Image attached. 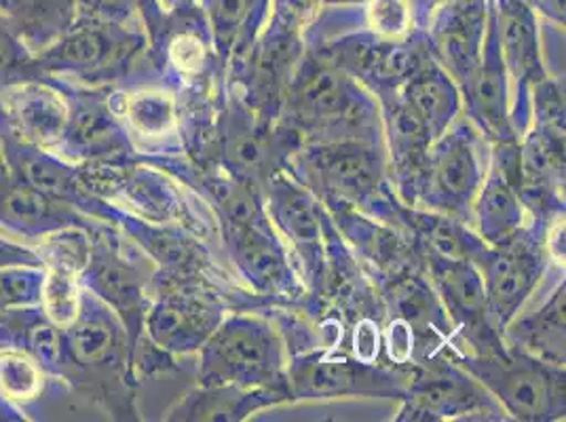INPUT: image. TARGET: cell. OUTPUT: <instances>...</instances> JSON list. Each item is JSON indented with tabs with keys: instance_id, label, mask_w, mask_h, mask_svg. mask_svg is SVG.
<instances>
[{
	"instance_id": "52a82bcc",
	"label": "cell",
	"mask_w": 566,
	"mask_h": 422,
	"mask_svg": "<svg viewBox=\"0 0 566 422\" xmlns=\"http://www.w3.org/2000/svg\"><path fill=\"white\" fill-rule=\"evenodd\" d=\"M81 285L117 313L129 334L132 351L136 355L144 317L148 310L146 282L140 268L123 259L108 241L92 239L90 256L81 271Z\"/></svg>"
},
{
	"instance_id": "b9f144b4",
	"label": "cell",
	"mask_w": 566,
	"mask_h": 422,
	"mask_svg": "<svg viewBox=\"0 0 566 422\" xmlns=\"http://www.w3.org/2000/svg\"><path fill=\"white\" fill-rule=\"evenodd\" d=\"M7 169V161H4V146H2V136H0V171Z\"/></svg>"
},
{
	"instance_id": "7a4b0ae2",
	"label": "cell",
	"mask_w": 566,
	"mask_h": 422,
	"mask_svg": "<svg viewBox=\"0 0 566 422\" xmlns=\"http://www.w3.org/2000/svg\"><path fill=\"white\" fill-rule=\"evenodd\" d=\"M463 370L495 395L505 410L522 421L565 416V374L560 366L526 352L503 349L463 359Z\"/></svg>"
},
{
	"instance_id": "44dd1931",
	"label": "cell",
	"mask_w": 566,
	"mask_h": 422,
	"mask_svg": "<svg viewBox=\"0 0 566 422\" xmlns=\"http://www.w3.org/2000/svg\"><path fill=\"white\" fill-rule=\"evenodd\" d=\"M0 13L32 55L53 45L78 18L76 0H0Z\"/></svg>"
},
{
	"instance_id": "9c48e42d",
	"label": "cell",
	"mask_w": 566,
	"mask_h": 422,
	"mask_svg": "<svg viewBox=\"0 0 566 422\" xmlns=\"http://www.w3.org/2000/svg\"><path fill=\"white\" fill-rule=\"evenodd\" d=\"M303 167L315 187L364 201L377 192L382 163L373 141L332 140L308 148Z\"/></svg>"
},
{
	"instance_id": "f546056e",
	"label": "cell",
	"mask_w": 566,
	"mask_h": 422,
	"mask_svg": "<svg viewBox=\"0 0 566 422\" xmlns=\"http://www.w3.org/2000/svg\"><path fill=\"white\" fill-rule=\"evenodd\" d=\"M269 141L245 123L233 120L224 134V163L243 184H260L271 165Z\"/></svg>"
},
{
	"instance_id": "3957f363",
	"label": "cell",
	"mask_w": 566,
	"mask_h": 422,
	"mask_svg": "<svg viewBox=\"0 0 566 422\" xmlns=\"http://www.w3.org/2000/svg\"><path fill=\"white\" fill-rule=\"evenodd\" d=\"M132 357L129 334L117 313L83 287L78 315L62 329L57 376L90 389H104L106 380L125 376Z\"/></svg>"
},
{
	"instance_id": "7c38bea8",
	"label": "cell",
	"mask_w": 566,
	"mask_h": 422,
	"mask_svg": "<svg viewBox=\"0 0 566 422\" xmlns=\"http://www.w3.org/2000/svg\"><path fill=\"white\" fill-rule=\"evenodd\" d=\"M433 279L457 328L473 340V345H480V352L499 351V345L493 340L495 317L489 305L484 279L473 262L436 260Z\"/></svg>"
},
{
	"instance_id": "ba28073f",
	"label": "cell",
	"mask_w": 566,
	"mask_h": 422,
	"mask_svg": "<svg viewBox=\"0 0 566 422\" xmlns=\"http://www.w3.org/2000/svg\"><path fill=\"white\" fill-rule=\"evenodd\" d=\"M57 81V78H55ZM69 97V123L55 150L74 165L106 161L125 148V131L111 108L106 95L94 89H78L72 83L57 81Z\"/></svg>"
},
{
	"instance_id": "836d02e7",
	"label": "cell",
	"mask_w": 566,
	"mask_h": 422,
	"mask_svg": "<svg viewBox=\"0 0 566 422\" xmlns=\"http://www.w3.org/2000/svg\"><path fill=\"white\" fill-rule=\"evenodd\" d=\"M25 76H39L34 55L25 49L7 18L0 13V87Z\"/></svg>"
},
{
	"instance_id": "83f0119b",
	"label": "cell",
	"mask_w": 566,
	"mask_h": 422,
	"mask_svg": "<svg viewBox=\"0 0 566 422\" xmlns=\"http://www.w3.org/2000/svg\"><path fill=\"white\" fill-rule=\"evenodd\" d=\"M266 0H206L213 45L222 57L241 48L259 25Z\"/></svg>"
},
{
	"instance_id": "e575fe53",
	"label": "cell",
	"mask_w": 566,
	"mask_h": 422,
	"mask_svg": "<svg viewBox=\"0 0 566 422\" xmlns=\"http://www.w3.org/2000/svg\"><path fill=\"white\" fill-rule=\"evenodd\" d=\"M394 303H396L398 315L412 326H424V324L429 326L433 321V313H436L433 296L429 294L423 283L417 279H406L400 285H396Z\"/></svg>"
},
{
	"instance_id": "f35d334b",
	"label": "cell",
	"mask_w": 566,
	"mask_h": 422,
	"mask_svg": "<svg viewBox=\"0 0 566 422\" xmlns=\"http://www.w3.org/2000/svg\"><path fill=\"white\" fill-rule=\"evenodd\" d=\"M528 2L556 24H565V0H528Z\"/></svg>"
},
{
	"instance_id": "f1b7e54d",
	"label": "cell",
	"mask_w": 566,
	"mask_h": 422,
	"mask_svg": "<svg viewBox=\"0 0 566 422\" xmlns=\"http://www.w3.org/2000/svg\"><path fill=\"white\" fill-rule=\"evenodd\" d=\"M48 372L24 347L0 342V395L13 405H28L45 393Z\"/></svg>"
},
{
	"instance_id": "2e32d148",
	"label": "cell",
	"mask_w": 566,
	"mask_h": 422,
	"mask_svg": "<svg viewBox=\"0 0 566 422\" xmlns=\"http://www.w3.org/2000/svg\"><path fill=\"white\" fill-rule=\"evenodd\" d=\"M486 393L472 374L452 366H438L417 376L403 419L436 421L486 410Z\"/></svg>"
},
{
	"instance_id": "8d00e7d4",
	"label": "cell",
	"mask_w": 566,
	"mask_h": 422,
	"mask_svg": "<svg viewBox=\"0 0 566 422\" xmlns=\"http://www.w3.org/2000/svg\"><path fill=\"white\" fill-rule=\"evenodd\" d=\"M7 266H43V259L34 243L0 231V268Z\"/></svg>"
},
{
	"instance_id": "cb8c5ba5",
	"label": "cell",
	"mask_w": 566,
	"mask_h": 422,
	"mask_svg": "<svg viewBox=\"0 0 566 422\" xmlns=\"http://www.w3.org/2000/svg\"><path fill=\"white\" fill-rule=\"evenodd\" d=\"M271 211L283 233L296 245V250L313 264H319L317 256L322 252L319 241V218L315 205L305 190H301L287 180H273L271 187Z\"/></svg>"
},
{
	"instance_id": "8fae6325",
	"label": "cell",
	"mask_w": 566,
	"mask_h": 422,
	"mask_svg": "<svg viewBox=\"0 0 566 422\" xmlns=\"http://www.w3.org/2000/svg\"><path fill=\"white\" fill-rule=\"evenodd\" d=\"M144 324L150 340L169 352H189L203 347L220 326V310L212 300L185 289H164L146 310Z\"/></svg>"
},
{
	"instance_id": "7402d4cb",
	"label": "cell",
	"mask_w": 566,
	"mask_h": 422,
	"mask_svg": "<svg viewBox=\"0 0 566 422\" xmlns=\"http://www.w3.org/2000/svg\"><path fill=\"white\" fill-rule=\"evenodd\" d=\"M510 336L520 351L554 366H565V285L542 308L510 326Z\"/></svg>"
},
{
	"instance_id": "4316f807",
	"label": "cell",
	"mask_w": 566,
	"mask_h": 422,
	"mask_svg": "<svg viewBox=\"0 0 566 422\" xmlns=\"http://www.w3.org/2000/svg\"><path fill=\"white\" fill-rule=\"evenodd\" d=\"M113 113L142 140L167 136L176 125L174 102L159 92H132L108 97ZM120 123V125H123Z\"/></svg>"
},
{
	"instance_id": "5bb4252c",
	"label": "cell",
	"mask_w": 566,
	"mask_h": 422,
	"mask_svg": "<svg viewBox=\"0 0 566 422\" xmlns=\"http://www.w3.org/2000/svg\"><path fill=\"white\" fill-rule=\"evenodd\" d=\"M424 194L442 210H463L480 188V163L465 134L442 136L424 157Z\"/></svg>"
},
{
	"instance_id": "484cf974",
	"label": "cell",
	"mask_w": 566,
	"mask_h": 422,
	"mask_svg": "<svg viewBox=\"0 0 566 422\" xmlns=\"http://www.w3.org/2000/svg\"><path fill=\"white\" fill-rule=\"evenodd\" d=\"M271 389H237V387H208V391L185 399L174 412L176 421H239L256 408L266 405Z\"/></svg>"
},
{
	"instance_id": "ac0fdd59",
	"label": "cell",
	"mask_w": 566,
	"mask_h": 422,
	"mask_svg": "<svg viewBox=\"0 0 566 422\" xmlns=\"http://www.w3.org/2000/svg\"><path fill=\"white\" fill-rule=\"evenodd\" d=\"M224 241L241 273L260 289H283L292 282L282 245L262 218L254 222L224 220Z\"/></svg>"
},
{
	"instance_id": "30bf717a",
	"label": "cell",
	"mask_w": 566,
	"mask_h": 422,
	"mask_svg": "<svg viewBox=\"0 0 566 422\" xmlns=\"http://www.w3.org/2000/svg\"><path fill=\"white\" fill-rule=\"evenodd\" d=\"M484 287L495 321L510 324L520 306L531 296L535 283L539 282L543 260L537 245L514 235L510 241L496 245L482 262Z\"/></svg>"
},
{
	"instance_id": "5b68a950",
	"label": "cell",
	"mask_w": 566,
	"mask_h": 422,
	"mask_svg": "<svg viewBox=\"0 0 566 422\" xmlns=\"http://www.w3.org/2000/svg\"><path fill=\"white\" fill-rule=\"evenodd\" d=\"M292 110L303 127L326 141L375 138L377 115L352 78L334 68H317L292 92Z\"/></svg>"
},
{
	"instance_id": "603a6c76",
	"label": "cell",
	"mask_w": 566,
	"mask_h": 422,
	"mask_svg": "<svg viewBox=\"0 0 566 422\" xmlns=\"http://www.w3.org/2000/svg\"><path fill=\"white\" fill-rule=\"evenodd\" d=\"M522 224L516 182L495 169V173L475 192V226L491 245H501L518 235Z\"/></svg>"
},
{
	"instance_id": "ab89813d",
	"label": "cell",
	"mask_w": 566,
	"mask_h": 422,
	"mask_svg": "<svg viewBox=\"0 0 566 422\" xmlns=\"http://www.w3.org/2000/svg\"><path fill=\"white\" fill-rule=\"evenodd\" d=\"M136 7H138V11H142V18L148 28H153L159 22V15H161L159 0H136Z\"/></svg>"
},
{
	"instance_id": "6da1fadb",
	"label": "cell",
	"mask_w": 566,
	"mask_h": 422,
	"mask_svg": "<svg viewBox=\"0 0 566 422\" xmlns=\"http://www.w3.org/2000/svg\"><path fill=\"white\" fill-rule=\"evenodd\" d=\"M201 380L206 387L271 391L283 387L285 361L275 329L254 317L220 321L203 342Z\"/></svg>"
},
{
	"instance_id": "d6986e66",
	"label": "cell",
	"mask_w": 566,
	"mask_h": 422,
	"mask_svg": "<svg viewBox=\"0 0 566 422\" xmlns=\"http://www.w3.org/2000/svg\"><path fill=\"white\" fill-rule=\"evenodd\" d=\"M468 97L472 102L473 113L478 120L489 129L495 138H510V95H507V71L496 43L495 22L489 9V24L484 48L478 62V68L465 85Z\"/></svg>"
},
{
	"instance_id": "4fadbf2b",
	"label": "cell",
	"mask_w": 566,
	"mask_h": 422,
	"mask_svg": "<svg viewBox=\"0 0 566 422\" xmlns=\"http://www.w3.org/2000/svg\"><path fill=\"white\" fill-rule=\"evenodd\" d=\"M69 226H85L72 205L53 201L18 180L9 169L0 171V231L28 243Z\"/></svg>"
},
{
	"instance_id": "60d3db41",
	"label": "cell",
	"mask_w": 566,
	"mask_h": 422,
	"mask_svg": "<svg viewBox=\"0 0 566 422\" xmlns=\"http://www.w3.org/2000/svg\"><path fill=\"white\" fill-rule=\"evenodd\" d=\"M164 2L169 4L171 9H176V11H182V9H189L192 0H164Z\"/></svg>"
},
{
	"instance_id": "4dcf8cb0",
	"label": "cell",
	"mask_w": 566,
	"mask_h": 422,
	"mask_svg": "<svg viewBox=\"0 0 566 422\" xmlns=\"http://www.w3.org/2000/svg\"><path fill=\"white\" fill-rule=\"evenodd\" d=\"M387 125L400 169H419L424 163L431 141L423 118L415 113V108L403 97H398L387 106Z\"/></svg>"
},
{
	"instance_id": "9a60e30c",
	"label": "cell",
	"mask_w": 566,
	"mask_h": 422,
	"mask_svg": "<svg viewBox=\"0 0 566 422\" xmlns=\"http://www.w3.org/2000/svg\"><path fill=\"white\" fill-rule=\"evenodd\" d=\"M292 391L305 399L401 393L400 380L366 363L345 359L301 361L292 370Z\"/></svg>"
},
{
	"instance_id": "ffe728a7",
	"label": "cell",
	"mask_w": 566,
	"mask_h": 422,
	"mask_svg": "<svg viewBox=\"0 0 566 422\" xmlns=\"http://www.w3.org/2000/svg\"><path fill=\"white\" fill-rule=\"evenodd\" d=\"M491 13L505 71L516 78H537L539 43L531 2L495 0Z\"/></svg>"
},
{
	"instance_id": "8992f818",
	"label": "cell",
	"mask_w": 566,
	"mask_h": 422,
	"mask_svg": "<svg viewBox=\"0 0 566 422\" xmlns=\"http://www.w3.org/2000/svg\"><path fill=\"white\" fill-rule=\"evenodd\" d=\"M69 97L51 76H25L0 87V129L55 152L69 123Z\"/></svg>"
},
{
	"instance_id": "d590c367",
	"label": "cell",
	"mask_w": 566,
	"mask_h": 422,
	"mask_svg": "<svg viewBox=\"0 0 566 422\" xmlns=\"http://www.w3.org/2000/svg\"><path fill=\"white\" fill-rule=\"evenodd\" d=\"M78 18L111 24H134L136 0H76Z\"/></svg>"
},
{
	"instance_id": "1f68e13d",
	"label": "cell",
	"mask_w": 566,
	"mask_h": 422,
	"mask_svg": "<svg viewBox=\"0 0 566 422\" xmlns=\"http://www.w3.org/2000/svg\"><path fill=\"white\" fill-rule=\"evenodd\" d=\"M424 243L436 254V260L444 262H473L480 260L482 264L489 256V250L482 247L478 239H473L463 226L447 218H431L424 220L423 226Z\"/></svg>"
},
{
	"instance_id": "d4e9b609",
	"label": "cell",
	"mask_w": 566,
	"mask_h": 422,
	"mask_svg": "<svg viewBox=\"0 0 566 422\" xmlns=\"http://www.w3.org/2000/svg\"><path fill=\"white\" fill-rule=\"evenodd\" d=\"M403 99L423 118L431 140H440L459 110V94L449 76L436 66L419 68L408 78Z\"/></svg>"
},
{
	"instance_id": "d6a6232c",
	"label": "cell",
	"mask_w": 566,
	"mask_h": 422,
	"mask_svg": "<svg viewBox=\"0 0 566 422\" xmlns=\"http://www.w3.org/2000/svg\"><path fill=\"white\" fill-rule=\"evenodd\" d=\"M43 266L0 268V310L41 305Z\"/></svg>"
},
{
	"instance_id": "74e56055",
	"label": "cell",
	"mask_w": 566,
	"mask_h": 422,
	"mask_svg": "<svg viewBox=\"0 0 566 422\" xmlns=\"http://www.w3.org/2000/svg\"><path fill=\"white\" fill-rule=\"evenodd\" d=\"M373 24L378 28L380 32H400L408 13H406V4L401 0H375L373 9Z\"/></svg>"
},
{
	"instance_id": "e0dca14e",
	"label": "cell",
	"mask_w": 566,
	"mask_h": 422,
	"mask_svg": "<svg viewBox=\"0 0 566 422\" xmlns=\"http://www.w3.org/2000/svg\"><path fill=\"white\" fill-rule=\"evenodd\" d=\"M489 24L484 0H450L436 25V49L463 87L478 68Z\"/></svg>"
},
{
	"instance_id": "277c9868",
	"label": "cell",
	"mask_w": 566,
	"mask_h": 422,
	"mask_svg": "<svg viewBox=\"0 0 566 422\" xmlns=\"http://www.w3.org/2000/svg\"><path fill=\"white\" fill-rule=\"evenodd\" d=\"M140 48L132 24L76 18L66 34L34 55V66L43 76L92 87L125 71Z\"/></svg>"
}]
</instances>
